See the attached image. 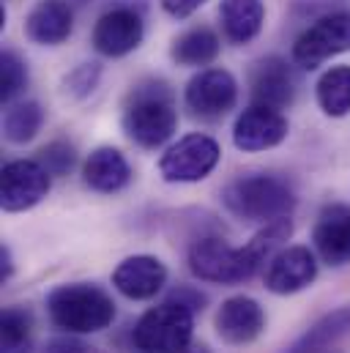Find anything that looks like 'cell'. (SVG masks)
Returning a JSON list of instances; mask_svg holds the SVG:
<instances>
[{
  "label": "cell",
  "instance_id": "cell-1",
  "mask_svg": "<svg viewBox=\"0 0 350 353\" xmlns=\"http://www.w3.org/2000/svg\"><path fill=\"white\" fill-rule=\"evenodd\" d=\"M290 216L268 222L247 247H230L222 239H203L189 250V268L203 282L236 285L252 279L268 263L276 250L290 239Z\"/></svg>",
  "mask_w": 350,
  "mask_h": 353
},
{
  "label": "cell",
  "instance_id": "cell-25",
  "mask_svg": "<svg viewBox=\"0 0 350 353\" xmlns=\"http://www.w3.org/2000/svg\"><path fill=\"white\" fill-rule=\"evenodd\" d=\"M348 326H350V307L348 310L334 312V315H329L323 323H318V326L307 334V340H304V345H301L298 351H323V345H326L329 340H334L337 334H342Z\"/></svg>",
  "mask_w": 350,
  "mask_h": 353
},
{
  "label": "cell",
  "instance_id": "cell-26",
  "mask_svg": "<svg viewBox=\"0 0 350 353\" xmlns=\"http://www.w3.org/2000/svg\"><path fill=\"white\" fill-rule=\"evenodd\" d=\"M74 148L69 145V143H63V140H55V143H50L41 154H39V162L50 170V176H66L72 168H74Z\"/></svg>",
  "mask_w": 350,
  "mask_h": 353
},
{
  "label": "cell",
  "instance_id": "cell-2",
  "mask_svg": "<svg viewBox=\"0 0 350 353\" xmlns=\"http://www.w3.org/2000/svg\"><path fill=\"white\" fill-rule=\"evenodd\" d=\"M123 132L140 148H162L178 129L173 90L162 80H145L126 96Z\"/></svg>",
  "mask_w": 350,
  "mask_h": 353
},
{
  "label": "cell",
  "instance_id": "cell-8",
  "mask_svg": "<svg viewBox=\"0 0 350 353\" xmlns=\"http://www.w3.org/2000/svg\"><path fill=\"white\" fill-rule=\"evenodd\" d=\"M50 170L39 159H14L0 173V205L8 214L28 211L50 194Z\"/></svg>",
  "mask_w": 350,
  "mask_h": 353
},
{
  "label": "cell",
  "instance_id": "cell-29",
  "mask_svg": "<svg viewBox=\"0 0 350 353\" xmlns=\"http://www.w3.org/2000/svg\"><path fill=\"white\" fill-rule=\"evenodd\" d=\"M41 353H96V348H90L85 343H80V340L66 337V340H52Z\"/></svg>",
  "mask_w": 350,
  "mask_h": 353
},
{
  "label": "cell",
  "instance_id": "cell-32",
  "mask_svg": "<svg viewBox=\"0 0 350 353\" xmlns=\"http://www.w3.org/2000/svg\"><path fill=\"white\" fill-rule=\"evenodd\" d=\"M329 353H331V351H329Z\"/></svg>",
  "mask_w": 350,
  "mask_h": 353
},
{
  "label": "cell",
  "instance_id": "cell-28",
  "mask_svg": "<svg viewBox=\"0 0 350 353\" xmlns=\"http://www.w3.org/2000/svg\"><path fill=\"white\" fill-rule=\"evenodd\" d=\"M205 0H162V8L175 17V19H186V17H192L200 6H203Z\"/></svg>",
  "mask_w": 350,
  "mask_h": 353
},
{
  "label": "cell",
  "instance_id": "cell-27",
  "mask_svg": "<svg viewBox=\"0 0 350 353\" xmlns=\"http://www.w3.org/2000/svg\"><path fill=\"white\" fill-rule=\"evenodd\" d=\"M99 77H101V69L96 66V63H83V66H77L69 77H66V93L69 96H74V99H85L88 93H93L96 88V83H99Z\"/></svg>",
  "mask_w": 350,
  "mask_h": 353
},
{
  "label": "cell",
  "instance_id": "cell-31",
  "mask_svg": "<svg viewBox=\"0 0 350 353\" xmlns=\"http://www.w3.org/2000/svg\"><path fill=\"white\" fill-rule=\"evenodd\" d=\"M181 353H211V351H208L205 345H194V343H192V345H186Z\"/></svg>",
  "mask_w": 350,
  "mask_h": 353
},
{
  "label": "cell",
  "instance_id": "cell-24",
  "mask_svg": "<svg viewBox=\"0 0 350 353\" xmlns=\"http://www.w3.org/2000/svg\"><path fill=\"white\" fill-rule=\"evenodd\" d=\"M25 85H28V66H25V61L17 52L6 50L0 55V101L11 104L25 90Z\"/></svg>",
  "mask_w": 350,
  "mask_h": 353
},
{
  "label": "cell",
  "instance_id": "cell-11",
  "mask_svg": "<svg viewBox=\"0 0 350 353\" xmlns=\"http://www.w3.org/2000/svg\"><path fill=\"white\" fill-rule=\"evenodd\" d=\"M290 132L287 118L282 115V110L265 107V104H249L233 126V143L238 151L255 154V151H268L276 148L279 143H285Z\"/></svg>",
  "mask_w": 350,
  "mask_h": 353
},
{
  "label": "cell",
  "instance_id": "cell-7",
  "mask_svg": "<svg viewBox=\"0 0 350 353\" xmlns=\"http://www.w3.org/2000/svg\"><path fill=\"white\" fill-rule=\"evenodd\" d=\"M342 52H350V14L345 11L315 19L293 44V61L301 69H318Z\"/></svg>",
  "mask_w": 350,
  "mask_h": 353
},
{
  "label": "cell",
  "instance_id": "cell-15",
  "mask_svg": "<svg viewBox=\"0 0 350 353\" xmlns=\"http://www.w3.org/2000/svg\"><path fill=\"white\" fill-rule=\"evenodd\" d=\"M167 282V268L154 255H132L112 271V285L132 301L154 299Z\"/></svg>",
  "mask_w": 350,
  "mask_h": 353
},
{
  "label": "cell",
  "instance_id": "cell-4",
  "mask_svg": "<svg viewBox=\"0 0 350 353\" xmlns=\"http://www.w3.org/2000/svg\"><path fill=\"white\" fill-rule=\"evenodd\" d=\"M222 197H225V205L238 219L262 222V225L290 216V211L296 205L293 189L282 178L268 176V173L236 178L233 183H227Z\"/></svg>",
  "mask_w": 350,
  "mask_h": 353
},
{
  "label": "cell",
  "instance_id": "cell-12",
  "mask_svg": "<svg viewBox=\"0 0 350 353\" xmlns=\"http://www.w3.org/2000/svg\"><path fill=\"white\" fill-rule=\"evenodd\" d=\"M318 276V258L309 247H285L265 265V288L276 296H290L309 288Z\"/></svg>",
  "mask_w": 350,
  "mask_h": 353
},
{
  "label": "cell",
  "instance_id": "cell-17",
  "mask_svg": "<svg viewBox=\"0 0 350 353\" xmlns=\"http://www.w3.org/2000/svg\"><path fill=\"white\" fill-rule=\"evenodd\" d=\"M74 30V11L66 0H39L25 17V36L41 47L63 44Z\"/></svg>",
  "mask_w": 350,
  "mask_h": 353
},
{
  "label": "cell",
  "instance_id": "cell-19",
  "mask_svg": "<svg viewBox=\"0 0 350 353\" xmlns=\"http://www.w3.org/2000/svg\"><path fill=\"white\" fill-rule=\"evenodd\" d=\"M219 19H222V33L230 44H249L260 36L265 6L262 0H222Z\"/></svg>",
  "mask_w": 350,
  "mask_h": 353
},
{
  "label": "cell",
  "instance_id": "cell-10",
  "mask_svg": "<svg viewBox=\"0 0 350 353\" xmlns=\"http://www.w3.org/2000/svg\"><path fill=\"white\" fill-rule=\"evenodd\" d=\"M186 107L208 121L227 115L238 101V83L227 69H200L183 90Z\"/></svg>",
  "mask_w": 350,
  "mask_h": 353
},
{
  "label": "cell",
  "instance_id": "cell-14",
  "mask_svg": "<svg viewBox=\"0 0 350 353\" xmlns=\"http://www.w3.org/2000/svg\"><path fill=\"white\" fill-rule=\"evenodd\" d=\"M249 93L252 104H265L274 110H285L296 99V74L287 66V61L268 55L255 63L252 77H249Z\"/></svg>",
  "mask_w": 350,
  "mask_h": 353
},
{
  "label": "cell",
  "instance_id": "cell-3",
  "mask_svg": "<svg viewBox=\"0 0 350 353\" xmlns=\"http://www.w3.org/2000/svg\"><path fill=\"white\" fill-rule=\"evenodd\" d=\"M47 312L50 321L69 334H93L115 321V301L99 285L69 282L47 296Z\"/></svg>",
  "mask_w": 350,
  "mask_h": 353
},
{
  "label": "cell",
  "instance_id": "cell-30",
  "mask_svg": "<svg viewBox=\"0 0 350 353\" xmlns=\"http://www.w3.org/2000/svg\"><path fill=\"white\" fill-rule=\"evenodd\" d=\"M11 252H8V247H0V282L3 279H8L11 276Z\"/></svg>",
  "mask_w": 350,
  "mask_h": 353
},
{
  "label": "cell",
  "instance_id": "cell-18",
  "mask_svg": "<svg viewBox=\"0 0 350 353\" xmlns=\"http://www.w3.org/2000/svg\"><path fill=\"white\" fill-rule=\"evenodd\" d=\"M83 181L93 192L115 194L132 181V168L118 148L101 145L88 154L85 165H83Z\"/></svg>",
  "mask_w": 350,
  "mask_h": 353
},
{
  "label": "cell",
  "instance_id": "cell-13",
  "mask_svg": "<svg viewBox=\"0 0 350 353\" xmlns=\"http://www.w3.org/2000/svg\"><path fill=\"white\" fill-rule=\"evenodd\" d=\"M312 244L323 263H350V205L331 203L318 214V222L312 228Z\"/></svg>",
  "mask_w": 350,
  "mask_h": 353
},
{
  "label": "cell",
  "instance_id": "cell-9",
  "mask_svg": "<svg viewBox=\"0 0 350 353\" xmlns=\"http://www.w3.org/2000/svg\"><path fill=\"white\" fill-rule=\"evenodd\" d=\"M145 39V22L143 17L129 6H115L104 11L90 33V44L104 58H123L134 52Z\"/></svg>",
  "mask_w": 350,
  "mask_h": 353
},
{
  "label": "cell",
  "instance_id": "cell-22",
  "mask_svg": "<svg viewBox=\"0 0 350 353\" xmlns=\"http://www.w3.org/2000/svg\"><path fill=\"white\" fill-rule=\"evenodd\" d=\"M318 104L329 118H345L350 112V66H331L318 80Z\"/></svg>",
  "mask_w": 350,
  "mask_h": 353
},
{
  "label": "cell",
  "instance_id": "cell-23",
  "mask_svg": "<svg viewBox=\"0 0 350 353\" xmlns=\"http://www.w3.org/2000/svg\"><path fill=\"white\" fill-rule=\"evenodd\" d=\"M33 318L22 307H6L0 318V353H30Z\"/></svg>",
  "mask_w": 350,
  "mask_h": 353
},
{
  "label": "cell",
  "instance_id": "cell-21",
  "mask_svg": "<svg viewBox=\"0 0 350 353\" xmlns=\"http://www.w3.org/2000/svg\"><path fill=\"white\" fill-rule=\"evenodd\" d=\"M41 123H44V110L36 101H30V99L11 101L3 115V134L8 143L25 145L41 132Z\"/></svg>",
  "mask_w": 350,
  "mask_h": 353
},
{
  "label": "cell",
  "instance_id": "cell-6",
  "mask_svg": "<svg viewBox=\"0 0 350 353\" xmlns=\"http://www.w3.org/2000/svg\"><path fill=\"white\" fill-rule=\"evenodd\" d=\"M222 159V148L208 134H186L159 159V173L167 183H197L208 178Z\"/></svg>",
  "mask_w": 350,
  "mask_h": 353
},
{
  "label": "cell",
  "instance_id": "cell-5",
  "mask_svg": "<svg viewBox=\"0 0 350 353\" xmlns=\"http://www.w3.org/2000/svg\"><path fill=\"white\" fill-rule=\"evenodd\" d=\"M194 312V307L175 296L151 307L134 326V348L140 353H181L192 345Z\"/></svg>",
  "mask_w": 350,
  "mask_h": 353
},
{
  "label": "cell",
  "instance_id": "cell-20",
  "mask_svg": "<svg viewBox=\"0 0 350 353\" xmlns=\"http://www.w3.org/2000/svg\"><path fill=\"white\" fill-rule=\"evenodd\" d=\"M222 50V41L219 36L208 28V25H197V28H189L183 30L170 47V55L178 66H192V69H200V66H208L216 61Z\"/></svg>",
  "mask_w": 350,
  "mask_h": 353
},
{
  "label": "cell",
  "instance_id": "cell-16",
  "mask_svg": "<svg viewBox=\"0 0 350 353\" xmlns=\"http://www.w3.org/2000/svg\"><path fill=\"white\" fill-rule=\"evenodd\" d=\"M265 329V312L249 296L227 299L216 312V334L230 345H247Z\"/></svg>",
  "mask_w": 350,
  "mask_h": 353
}]
</instances>
